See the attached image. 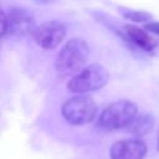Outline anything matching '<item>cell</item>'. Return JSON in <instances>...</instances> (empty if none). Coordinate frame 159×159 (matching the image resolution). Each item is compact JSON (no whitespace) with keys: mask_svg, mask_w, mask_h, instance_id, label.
<instances>
[{"mask_svg":"<svg viewBox=\"0 0 159 159\" xmlns=\"http://www.w3.org/2000/svg\"><path fill=\"white\" fill-rule=\"evenodd\" d=\"M89 57V47L83 39L73 37L67 41L56 56L55 68L60 76L78 73L84 68Z\"/></svg>","mask_w":159,"mask_h":159,"instance_id":"cell-1","label":"cell"},{"mask_svg":"<svg viewBox=\"0 0 159 159\" xmlns=\"http://www.w3.org/2000/svg\"><path fill=\"white\" fill-rule=\"evenodd\" d=\"M135 116L137 106L128 99H120L111 103L102 111L98 118V127L104 130L127 128Z\"/></svg>","mask_w":159,"mask_h":159,"instance_id":"cell-2","label":"cell"},{"mask_svg":"<svg viewBox=\"0 0 159 159\" xmlns=\"http://www.w3.org/2000/svg\"><path fill=\"white\" fill-rule=\"evenodd\" d=\"M108 81H109V75L107 70L98 63H92L84 67L78 73H76L68 81L67 88L71 92L83 94L104 87Z\"/></svg>","mask_w":159,"mask_h":159,"instance_id":"cell-3","label":"cell"},{"mask_svg":"<svg viewBox=\"0 0 159 159\" xmlns=\"http://www.w3.org/2000/svg\"><path fill=\"white\" fill-rule=\"evenodd\" d=\"M96 102L89 96L84 94L73 96L68 98L62 106L63 118L73 125H82L92 122L96 117Z\"/></svg>","mask_w":159,"mask_h":159,"instance_id":"cell-4","label":"cell"},{"mask_svg":"<svg viewBox=\"0 0 159 159\" xmlns=\"http://www.w3.org/2000/svg\"><path fill=\"white\" fill-rule=\"evenodd\" d=\"M66 36V26L60 21H46L37 26L32 37L43 50L57 47Z\"/></svg>","mask_w":159,"mask_h":159,"instance_id":"cell-5","label":"cell"},{"mask_svg":"<svg viewBox=\"0 0 159 159\" xmlns=\"http://www.w3.org/2000/svg\"><path fill=\"white\" fill-rule=\"evenodd\" d=\"M9 34L27 36L34 35L37 26L34 16L22 7H12L9 11Z\"/></svg>","mask_w":159,"mask_h":159,"instance_id":"cell-6","label":"cell"},{"mask_svg":"<svg viewBox=\"0 0 159 159\" xmlns=\"http://www.w3.org/2000/svg\"><path fill=\"white\" fill-rule=\"evenodd\" d=\"M147 145L140 139H124L116 142L111 148V159H143Z\"/></svg>","mask_w":159,"mask_h":159,"instance_id":"cell-7","label":"cell"},{"mask_svg":"<svg viewBox=\"0 0 159 159\" xmlns=\"http://www.w3.org/2000/svg\"><path fill=\"white\" fill-rule=\"evenodd\" d=\"M123 36L134 43L137 47L144 50V51H152L157 46V41L145 31V29H140L135 25H123L122 26Z\"/></svg>","mask_w":159,"mask_h":159,"instance_id":"cell-8","label":"cell"},{"mask_svg":"<svg viewBox=\"0 0 159 159\" xmlns=\"http://www.w3.org/2000/svg\"><path fill=\"white\" fill-rule=\"evenodd\" d=\"M154 127V118L150 114H137L134 119L128 124L127 129L135 137H143L148 134Z\"/></svg>","mask_w":159,"mask_h":159,"instance_id":"cell-9","label":"cell"},{"mask_svg":"<svg viewBox=\"0 0 159 159\" xmlns=\"http://www.w3.org/2000/svg\"><path fill=\"white\" fill-rule=\"evenodd\" d=\"M122 14L125 19H129L134 22H150L152 16L145 11H138V10H122Z\"/></svg>","mask_w":159,"mask_h":159,"instance_id":"cell-10","label":"cell"},{"mask_svg":"<svg viewBox=\"0 0 159 159\" xmlns=\"http://www.w3.org/2000/svg\"><path fill=\"white\" fill-rule=\"evenodd\" d=\"M1 24H2V27H1V37H5L6 34L9 32V17L6 15V12L2 10L1 11Z\"/></svg>","mask_w":159,"mask_h":159,"instance_id":"cell-11","label":"cell"},{"mask_svg":"<svg viewBox=\"0 0 159 159\" xmlns=\"http://www.w3.org/2000/svg\"><path fill=\"white\" fill-rule=\"evenodd\" d=\"M144 29L147 31H149V32L159 35V22H148V24H145Z\"/></svg>","mask_w":159,"mask_h":159,"instance_id":"cell-12","label":"cell"},{"mask_svg":"<svg viewBox=\"0 0 159 159\" xmlns=\"http://www.w3.org/2000/svg\"><path fill=\"white\" fill-rule=\"evenodd\" d=\"M158 150H159V134H158Z\"/></svg>","mask_w":159,"mask_h":159,"instance_id":"cell-13","label":"cell"}]
</instances>
